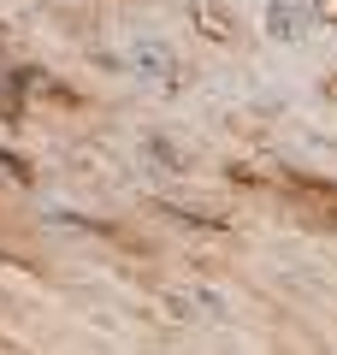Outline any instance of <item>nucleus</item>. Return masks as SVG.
<instances>
[{"label":"nucleus","instance_id":"nucleus-4","mask_svg":"<svg viewBox=\"0 0 337 355\" xmlns=\"http://www.w3.org/2000/svg\"><path fill=\"white\" fill-rule=\"evenodd\" d=\"M137 65H154V77H166V71H172V53H166V48H142Z\"/></svg>","mask_w":337,"mask_h":355},{"label":"nucleus","instance_id":"nucleus-7","mask_svg":"<svg viewBox=\"0 0 337 355\" xmlns=\"http://www.w3.org/2000/svg\"><path fill=\"white\" fill-rule=\"evenodd\" d=\"M325 95H337V77H325Z\"/></svg>","mask_w":337,"mask_h":355},{"label":"nucleus","instance_id":"nucleus-8","mask_svg":"<svg viewBox=\"0 0 337 355\" xmlns=\"http://www.w3.org/2000/svg\"><path fill=\"white\" fill-rule=\"evenodd\" d=\"M0 261H6V254H0Z\"/></svg>","mask_w":337,"mask_h":355},{"label":"nucleus","instance_id":"nucleus-1","mask_svg":"<svg viewBox=\"0 0 337 355\" xmlns=\"http://www.w3.org/2000/svg\"><path fill=\"white\" fill-rule=\"evenodd\" d=\"M189 18H196V30L207 42H237V18L225 12L219 0H189Z\"/></svg>","mask_w":337,"mask_h":355},{"label":"nucleus","instance_id":"nucleus-5","mask_svg":"<svg viewBox=\"0 0 337 355\" xmlns=\"http://www.w3.org/2000/svg\"><path fill=\"white\" fill-rule=\"evenodd\" d=\"M308 18L313 24H337V0H308Z\"/></svg>","mask_w":337,"mask_h":355},{"label":"nucleus","instance_id":"nucleus-2","mask_svg":"<svg viewBox=\"0 0 337 355\" xmlns=\"http://www.w3.org/2000/svg\"><path fill=\"white\" fill-rule=\"evenodd\" d=\"M266 36L273 42H296L302 36V12L284 6V0H273V6H266Z\"/></svg>","mask_w":337,"mask_h":355},{"label":"nucleus","instance_id":"nucleus-6","mask_svg":"<svg viewBox=\"0 0 337 355\" xmlns=\"http://www.w3.org/2000/svg\"><path fill=\"white\" fill-rule=\"evenodd\" d=\"M0 172H12L18 184H30V178H36V172H30V166H24V160H18V154H0Z\"/></svg>","mask_w":337,"mask_h":355},{"label":"nucleus","instance_id":"nucleus-3","mask_svg":"<svg viewBox=\"0 0 337 355\" xmlns=\"http://www.w3.org/2000/svg\"><path fill=\"white\" fill-rule=\"evenodd\" d=\"M0 119H24V101H18V77H6V83H0Z\"/></svg>","mask_w":337,"mask_h":355}]
</instances>
